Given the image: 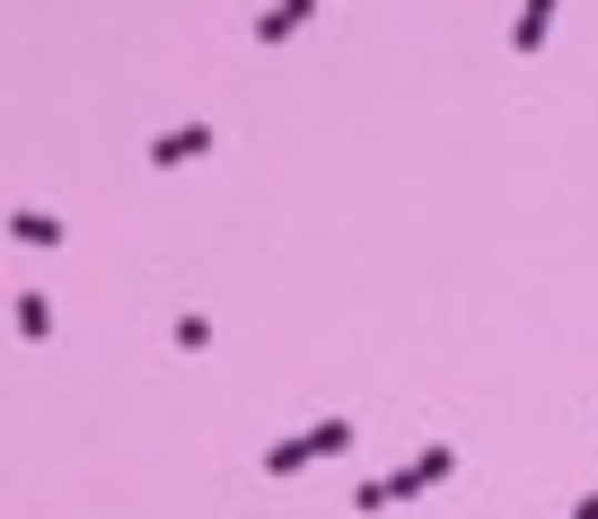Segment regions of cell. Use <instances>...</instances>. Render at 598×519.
Returning <instances> with one entry per match:
<instances>
[{
	"label": "cell",
	"mask_w": 598,
	"mask_h": 519,
	"mask_svg": "<svg viewBox=\"0 0 598 519\" xmlns=\"http://www.w3.org/2000/svg\"><path fill=\"white\" fill-rule=\"evenodd\" d=\"M300 467H308V440H273L264 449V476H300Z\"/></svg>",
	"instance_id": "obj_8"
},
{
	"label": "cell",
	"mask_w": 598,
	"mask_h": 519,
	"mask_svg": "<svg viewBox=\"0 0 598 519\" xmlns=\"http://www.w3.org/2000/svg\"><path fill=\"white\" fill-rule=\"evenodd\" d=\"M9 230H18V238H27V247H62V221H53V212H18V221H9Z\"/></svg>",
	"instance_id": "obj_5"
},
{
	"label": "cell",
	"mask_w": 598,
	"mask_h": 519,
	"mask_svg": "<svg viewBox=\"0 0 598 519\" xmlns=\"http://www.w3.org/2000/svg\"><path fill=\"white\" fill-rule=\"evenodd\" d=\"M212 344V317H176V353H203Z\"/></svg>",
	"instance_id": "obj_9"
},
{
	"label": "cell",
	"mask_w": 598,
	"mask_h": 519,
	"mask_svg": "<svg viewBox=\"0 0 598 519\" xmlns=\"http://www.w3.org/2000/svg\"><path fill=\"white\" fill-rule=\"evenodd\" d=\"M414 493H423V467H396V476L361 485V511H387V502H414Z\"/></svg>",
	"instance_id": "obj_3"
},
{
	"label": "cell",
	"mask_w": 598,
	"mask_h": 519,
	"mask_svg": "<svg viewBox=\"0 0 598 519\" xmlns=\"http://www.w3.org/2000/svg\"><path fill=\"white\" fill-rule=\"evenodd\" d=\"M572 519H598V493H590V502H581V511H572Z\"/></svg>",
	"instance_id": "obj_11"
},
{
	"label": "cell",
	"mask_w": 598,
	"mask_h": 519,
	"mask_svg": "<svg viewBox=\"0 0 598 519\" xmlns=\"http://www.w3.org/2000/svg\"><path fill=\"white\" fill-rule=\"evenodd\" d=\"M414 467H423V485H440V476H458V449H423Z\"/></svg>",
	"instance_id": "obj_10"
},
{
	"label": "cell",
	"mask_w": 598,
	"mask_h": 519,
	"mask_svg": "<svg viewBox=\"0 0 598 519\" xmlns=\"http://www.w3.org/2000/svg\"><path fill=\"white\" fill-rule=\"evenodd\" d=\"M308 9H317V0H273V9L255 18V44H282V35H291V27L308 18Z\"/></svg>",
	"instance_id": "obj_4"
},
{
	"label": "cell",
	"mask_w": 598,
	"mask_h": 519,
	"mask_svg": "<svg viewBox=\"0 0 598 519\" xmlns=\"http://www.w3.org/2000/svg\"><path fill=\"white\" fill-rule=\"evenodd\" d=\"M546 27H555V0H519V27H510V53L537 62L546 53Z\"/></svg>",
	"instance_id": "obj_1"
},
{
	"label": "cell",
	"mask_w": 598,
	"mask_h": 519,
	"mask_svg": "<svg viewBox=\"0 0 598 519\" xmlns=\"http://www.w3.org/2000/svg\"><path fill=\"white\" fill-rule=\"evenodd\" d=\"M300 440H308V458H335V449H344V440H353V423H308V431H300Z\"/></svg>",
	"instance_id": "obj_7"
},
{
	"label": "cell",
	"mask_w": 598,
	"mask_h": 519,
	"mask_svg": "<svg viewBox=\"0 0 598 519\" xmlns=\"http://www.w3.org/2000/svg\"><path fill=\"white\" fill-rule=\"evenodd\" d=\"M18 335H27V344H44V335H53V308H44V291H27V299H18Z\"/></svg>",
	"instance_id": "obj_6"
},
{
	"label": "cell",
	"mask_w": 598,
	"mask_h": 519,
	"mask_svg": "<svg viewBox=\"0 0 598 519\" xmlns=\"http://www.w3.org/2000/svg\"><path fill=\"white\" fill-rule=\"evenodd\" d=\"M203 150H212V124L159 132V141H150V167H185V159H203Z\"/></svg>",
	"instance_id": "obj_2"
}]
</instances>
